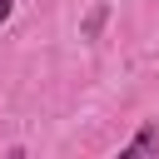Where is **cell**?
<instances>
[{
  "label": "cell",
  "mask_w": 159,
  "mask_h": 159,
  "mask_svg": "<svg viewBox=\"0 0 159 159\" xmlns=\"http://www.w3.org/2000/svg\"><path fill=\"white\" fill-rule=\"evenodd\" d=\"M114 159H159V124H154V119H144V124L134 129V139H129Z\"/></svg>",
  "instance_id": "6da1fadb"
},
{
  "label": "cell",
  "mask_w": 159,
  "mask_h": 159,
  "mask_svg": "<svg viewBox=\"0 0 159 159\" xmlns=\"http://www.w3.org/2000/svg\"><path fill=\"white\" fill-rule=\"evenodd\" d=\"M10 10H15V0H0V25L10 20Z\"/></svg>",
  "instance_id": "7a4b0ae2"
}]
</instances>
